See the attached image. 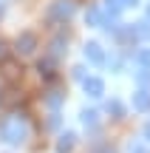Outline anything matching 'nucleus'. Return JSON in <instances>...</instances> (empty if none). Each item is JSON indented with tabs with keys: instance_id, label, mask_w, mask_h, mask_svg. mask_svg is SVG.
<instances>
[{
	"instance_id": "6ab92c4d",
	"label": "nucleus",
	"mask_w": 150,
	"mask_h": 153,
	"mask_svg": "<svg viewBox=\"0 0 150 153\" xmlns=\"http://www.w3.org/2000/svg\"><path fill=\"white\" fill-rule=\"evenodd\" d=\"M130 153H147L145 148H130Z\"/></svg>"
},
{
	"instance_id": "a211bd4d",
	"label": "nucleus",
	"mask_w": 150,
	"mask_h": 153,
	"mask_svg": "<svg viewBox=\"0 0 150 153\" xmlns=\"http://www.w3.org/2000/svg\"><path fill=\"white\" fill-rule=\"evenodd\" d=\"M145 139H147V142H150V122H147V125H145Z\"/></svg>"
},
{
	"instance_id": "1a4fd4ad",
	"label": "nucleus",
	"mask_w": 150,
	"mask_h": 153,
	"mask_svg": "<svg viewBox=\"0 0 150 153\" xmlns=\"http://www.w3.org/2000/svg\"><path fill=\"white\" fill-rule=\"evenodd\" d=\"M133 108H136V111H147V108H150V94L145 91V88L133 97Z\"/></svg>"
},
{
	"instance_id": "20e7f679",
	"label": "nucleus",
	"mask_w": 150,
	"mask_h": 153,
	"mask_svg": "<svg viewBox=\"0 0 150 153\" xmlns=\"http://www.w3.org/2000/svg\"><path fill=\"white\" fill-rule=\"evenodd\" d=\"M0 76L6 79V85H14V82H20V76H23V68L17 65L14 60H3V71H0Z\"/></svg>"
},
{
	"instance_id": "ddd939ff",
	"label": "nucleus",
	"mask_w": 150,
	"mask_h": 153,
	"mask_svg": "<svg viewBox=\"0 0 150 153\" xmlns=\"http://www.w3.org/2000/svg\"><path fill=\"white\" fill-rule=\"evenodd\" d=\"M96 116H99L96 111H82V122H85L88 128H96Z\"/></svg>"
},
{
	"instance_id": "f3484780",
	"label": "nucleus",
	"mask_w": 150,
	"mask_h": 153,
	"mask_svg": "<svg viewBox=\"0 0 150 153\" xmlns=\"http://www.w3.org/2000/svg\"><path fill=\"white\" fill-rule=\"evenodd\" d=\"M139 62L147 65V62H150V51H139Z\"/></svg>"
},
{
	"instance_id": "423d86ee",
	"label": "nucleus",
	"mask_w": 150,
	"mask_h": 153,
	"mask_svg": "<svg viewBox=\"0 0 150 153\" xmlns=\"http://www.w3.org/2000/svg\"><path fill=\"white\" fill-rule=\"evenodd\" d=\"M82 88H85V94L94 97V99H99L102 94H105V82H102L99 76H85V79H82Z\"/></svg>"
},
{
	"instance_id": "f03ea898",
	"label": "nucleus",
	"mask_w": 150,
	"mask_h": 153,
	"mask_svg": "<svg viewBox=\"0 0 150 153\" xmlns=\"http://www.w3.org/2000/svg\"><path fill=\"white\" fill-rule=\"evenodd\" d=\"M34 48H37V34H34V31H23L20 37L14 40V51H17V54H23V57H26V54H34Z\"/></svg>"
},
{
	"instance_id": "2eb2a0df",
	"label": "nucleus",
	"mask_w": 150,
	"mask_h": 153,
	"mask_svg": "<svg viewBox=\"0 0 150 153\" xmlns=\"http://www.w3.org/2000/svg\"><path fill=\"white\" fill-rule=\"evenodd\" d=\"M136 79H139V85H142V88H147V85H150V74H147V71H139V76H136Z\"/></svg>"
},
{
	"instance_id": "9d476101",
	"label": "nucleus",
	"mask_w": 150,
	"mask_h": 153,
	"mask_svg": "<svg viewBox=\"0 0 150 153\" xmlns=\"http://www.w3.org/2000/svg\"><path fill=\"white\" fill-rule=\"evenodd\" d=\"M133 3H139V0H108V11H111V14H116V11L128 9V6H133Z\"/></svg>"
},
{
	"instance_id": "0eeeda50",
	"label": "nucleus",
	"mask_w": 150,
	"mask_h": 153,
	"mask_svg": "<svg viewBox=\"0 0 150 153\" xmlns=\"http://www.w3.org/2000/svg\"><path fill=\"white\" fill-rule=\"evenodd\" d=\"M85 57H88V62H94V65H102V62H105V51H102L99 43H88L85 45Z\"/></svg>"
},
{
	"instance_id": "6e6552de",
	"label": "nucleus",
	"mask_w": 150,
	"mask_h": 153,
	"mask_svg": "<svg viewBox=\"0 0 150 153\" xmlns=\"http://www.w3.org/2000/svg\"><path fill=\"white\" fill-rule=\"evenodd\" d=\"M37 71L43 74V79H57V71H54V60H51V57H45V60H40L37 62Z\"/></svg>"
},
{
	"instance_id": "dca6fc26",
	"label": "nucleus",
	"mask_w": 150,
	"mask_h": 153,
	"mask_svg": "<svg viewBox=\"0 0 150 153\" xmlns=\"http://www.w3.org/2000/svg\"><path fill=\"white\" fill-rule=\"evenodd\" d=\"M9 60V45H6V40H0V62Z\"/></svg>"
},
{
	"instance_id": "39448f33",
	"label": "nucleus",
	"mask_w": 150,
	"mask_h": 153,
	"mask_svg": "<svg viewBox=\"0 0 150 153\" xmlns=\"http://www.w3.org/2000/svg\"><path fill=\"white\" fill-rule=\"evenodd\" d=\"M20 99H23V94L17 91L14 85H6L3 91H0V108H14V105H20Z\"/></svg>"
},
{
	"instance_id": "7ed1b4c3",
	"label": "nucleus",
	"mask_w": 150,
	"mask_h": 153,
	"mask_svg": "<svg viewBox=\"0 0 150 153\" xmlns=\"http://www.w3.org/2000/svg\"><path fill=\"white\" fill-rule=\"evenodd\" d=\"M71 14H74V3H68V0H60V3H54V6L48 9V20H51V23L68 20Z\"/></svg>"
},
{
	"instance_id": "9b49d317",
	"label": "nucleus",
	"mask_w": 150,
	"mask_h": 153,
	"mask_svg": "<svg viewBox=\"0 0 150 153\" xmlns=\"http://www.w3.org/2000/svg\"><path fill=\"white\" fill-rule=\"evenodd\" d=\"M108 114H113V119H122L125 116V105L119 102V99H111V102H108Z\"/></svg>"
},
{
	"instance_id": "f8f14e48",
	"label": "nucleus",
	"mask_w": 150,
	"mask_h": 153,
	"mask_svg": "<svg viewBox=\"0 0 150 153\" xmlns=\"http://www.w3.org/2000/svg\"><path fill=\"white\" fill-rule=\"evenodd\" d=\"M74 148V133H65V136H60V142H57V150L60 153H68Z\"/></svg>"
},
{
	"instance_id": "aec40b11",
	"label": "nucleus",
	"mask_w": 150,
	"mask_h": 153,
	"mask_svg": "<svg viewBox=\"0 0 150 153\" xmlns=\"http://www.w3.org/2000/svg\"><path fill=\"white\" fill-rule=\"evenodd\" d=\"M147 14H150V9H147Z\"/></svg>"
},
{
	"instance_id": "f257e3e1",
	"label": "nucleus",
	"mask_w": 150,
	"mask_h": 153,
	"mask_svg": "<svg viewBox=\"0 0 150 153\" xmlns=\"http://www.w3.org/2000/svg\"><path fill=\"white\" fill-rule=\"evenodd\" d=\"M0 133H3V139L9 145H23L28 139V122H26V116H9V119H3Z\"/></svg>"
},
{
	"instance_id": "4468645a",
	"label": "nucleus",
	"mask_w": 150,
	"mask_h": 153,
	"mask_svg": "<svg viewBox=\"0 0 150 153\" xmlns=\"http://www.w3.org/2000/svg\"><path fill=\"white\" fill-rule=\"evenodd\" d=\"M88 23H91V26H102V14H99V9H88Z\"/></svg>"
}]
</instances>
